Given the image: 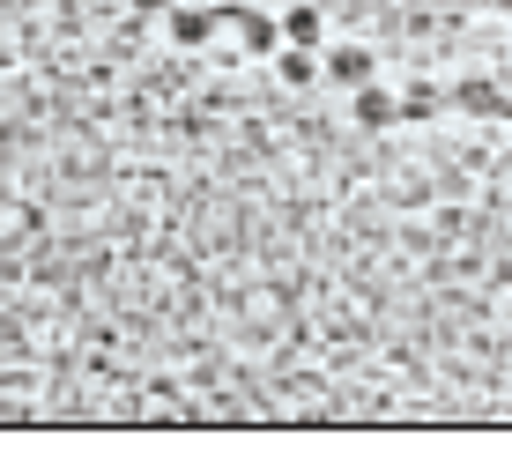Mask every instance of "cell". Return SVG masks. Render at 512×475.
<instances>
[{
  "instance_id": "1",
  "label": "cell",
  "mask_w": 512,
  "mask_h": 475,
  "mask_svg": "<svg viewBox=\"0 0 512 475\" xmlns=\"http://www.w3.org/2000/svg\"><path fill=\"white\" fill-rule=\"evenodd\" d=\"M453 112H475V119H512V97L498 90V82H483V75H468V82H453L446 90Z\"/></svg>"
},
{
  "instance_id": "2",
  "label": "cell",
  "mask_w": 512,
  "mask_h": 475,
  "mask_svg": "<svg viewBox=\"0 0 512 475\" xmlns=\"http://www.w3.org/2000/svg\"><path fill=\"white\" fill-rule=\"evenodd\" d=\"M216 23H231L238 38H245V52H253V60H268L275 38H282V23H275V15H260V8H216Z\"/></svg>"
},
{
  "instance_id": "3",
  "label": "cell",
  "mask_w": 512,
  "mask_h": 475,
  "mask_svg": "<svg viewBox=\"0 0 512 475\" xmlns=\"http://www.w3.org/2000/svg\"><path fill=\"white\" fill-rule=\"evenodd\" d=\"M320 67H327L334 82H342V90H364V82H372V52H357V45H334Z\"/></svg>"
},
{
  "instance_id": "4",
  "label": "cell",
  "mask_w": 512,
  "mask_h": 475,
  "mask_svg": "<svg viewBox=\"0 0 512 475\" xmlns=\"http://www.w3.org/2000/svg\"><path fill=\"white\" fill-rule=\"evenodd\" d=\"M357 119H364V127H401V97H386V90L364 82V90H357Z\"/></svg>"
},
{
  "instance_id": "5",
  "label": "cell",
  "mask_w": 512,
  "mask_h": 475,
  "mask_svg": "<svg viewBox=\"0 0 512 475\" xmlns=\"http://www.w3.org/2000/svg\"><path fill=\"white\" fill-rule=\"evenodd\" d=\"M275 67H282V82H290V90H305V82L320 75V52H312V45H282Z\"/></svg>"
},
{
  "instance_id": "6",
  "label": "cell",
  "mask_w": 512,
  "mask_h": 475,
  "mask_svg": "<svg viewBox=\"0 0 512 475\" xmlns=\"http://www.w3.org/2000/svg\"><path fill=\"white\" fill-rule=\"evenodd\" d=\"M171 38H179V45L216 38V8H171Z\"/></svg>"
},
{
  "instance_id": "7",
  "label": "cell",
  "mask_w": 512,
  "mask_h": 475,
  "mask_svg": "<svg viewBox=\"0 0 512 475\" xmlns=\"http://www.w3.org/2000/svg\"><path fill=\"white\" fill-rule=\"evenodd\" d=\"M438 112H446V90H431V82L401 97V127H423V119H438Z\"/></svg>"
},
{
  "instance_id": "8",
  "label": "cell",
  "mask_w": 512,
  "mask_h": 475,
  "mask_svg": "<svg viewBox=\"0 0 512 475\" xmlns=\"http://www.w3.org/2000/svg\"><path fill=\"white\" fill-rule=\"evenodd\" d=\"M320 8H290V15H282V45H320Z\"/></svg>"
},
{
  "instance_id": "9",
  "label": "cell",
  "mask_w": 512,
  "mask_h": 475,
  "mask_svg": "<svg viewBox=\"0 0 512 475\" xmlns=\"http://www.w3.org/2000/svg\"><path fill=\"white\" fill-rule=\"evenodd\" d=\"M134 8H149V15H164V8H171V0H134Z\"/></svg>"
}]
</instances>
